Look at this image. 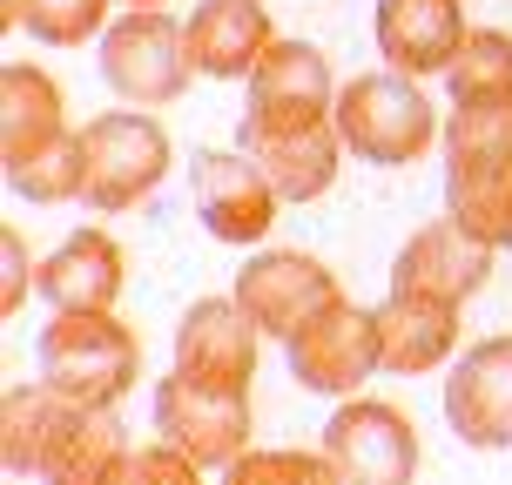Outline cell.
<instances>
[{
  "mask_svg": "<svg viewBox=\"0 0 512 485\" xmlns=\"http://www.w3.org/2000/svg\"><path fill=\"white\" fill-rule=\"evenodd\" d=\"M371 34H378L384 68L398 75H445L465 48V0H378L371 14Z\"/></svg>",
  "mask_w": 512,
  "mask_h": 485,
  "instance_id": "obj_15",
  "label": "cell"
},
{
  "mask_svg": "<svg viewBox=\"0 0 512 485\" xmlns=\"http://www.w3.org/2000/svg\"><path fill=\"white\" fill-rule=\"evenodd\" d=\"M283 351H290V378L304 384V391H317V398H351V391H364V378L384 371L378 310L351 304V297H331Z\"/></svg>",
  "mask_w": 512,
  "mask_h": 485,
  "instance_id": "obj_7",
  "label": "cell"
},
{
  "mask_svg": "<svg viewBox=\"0 0 512 485\" xmlns=\"http://www.w3.org/2000/svg\"><path fill=\"white\" fill-rule=\"evenodd\" d=\"M196 479H203V465L162 432H155V445H135L122 459V472H115V485H196Z\"/></svg>",
  "mask_w": 512,
  "mask_h": 485,
  "instance_id": "obj_27",
  "label": "cell"
},
{
  "mask_svg": "<svg viewBox=\"0 0 512 485\" xmlns=\"http://www.w3.org/2000/svg\"><path fill=\"white\" fill-rule=\"evenodd\" d=\"M459 310H465V304H438V297L391 290V297L378 304L384 371H398V378L445 371V364H452V351H459Z\"/></svg>",
  "mask_w": 512,
  "mask_h": 485,
  "instance_id": "obj_17",
  "label": "cell"
},
{
  "mask_svg": "<svg viewBox=\"0 0 512 485\" xmlns=\"http://www.w3.org/2000/svg\"><path fill=\"white\" fill-rule=\"evenodd\" d=\"M492 256H499V243H486L479 230H465L459 216H438V223H425V230L398 250L391 290L438 297V304H472L492 283Z\"/></svg>",
  "mask_w": 512,
  "mask_h": 485,
  "instance_id": "obj_12",
  "label": "cell"
},
{
  "mask_svg": "<svg viewBox=\"0 0 512 485\" xmlns=\"http://www.w3.org/2000/svg\"><path fill=\"white\" fill-rule=\"evenodd\" d=\"M189 196H196V216L216 243H263L270 223H277V182L256 169V155L243 149H203L189 162Z\"/></svg>",
  "mask_w": 512,
  "mask_h": 485,
  "instance_id": "obj_10",
  "label": "cell"
},
{
  "mask_svg": "<svg viewBox=\"0 0 512 485\" xmlns=\"http://www.w3.org/2000/svg\"><path fill=\"white\" fill-rule=\"evenodd\" d=\"M128 283V256L108 230H75L54 256H41V297L54 310H115Z\"/></svg>",
  "mask_w": 512,
  "mask_h": 485,
  "instance_id": "obj_18",
  "label": "cell"
},
{
  "mask_svg": "<svg viewBox=\"0 0 512 485\" xmlns=\"http://www.w3.org/2000/svg\"><path fill=\"white\" fill-rule=\"evenodd\" d=\"M243 155H256V169L277 182L283 203H317L337 182V135L331 108H297V102H250L243 108Z\"/></svg>",
  "mask_w": 512,
  "mask_h": 485,
  "instance_id": "obj_4",
  "label": "cell"
},
{
  "mask_svg": "<svg viewBox=\"0 0 512 485\" xmlns=\"http://www.w3.org/2000/svg\"><path fill=\"white\" fill-rule=\"evenodd\" d=\"M128 459V438L115 425V405H81L54 384H14L0 405V465L14 479L54 485H115Z\"/></svg>",
  "mask_w": 512,
  "mask_h": 485,
  "instance_id": "obj_1",
  "label": "cell"
},
{
  "mask_svg": "<svg viewBox=\"0 0 512 485\" xmlns=\"http://www.w3.org/2000/svg\"><path fill=\"white\" fill-rule=\"evenodd\" d=\"M445 88H452V102H472V95H512V34L506 27H472L465 48H459V61L445 68Z\"/></svg>",
  "mask_w": 512,
  "mask_h": 485,
  "instance_id": "obj_23",
  "label": "cell"
},
{
  "mask_svg": "<svg viewBox=\"0 0 512 485\" xmlns=\"http://www.w3.org/2000/svg\"><path fill=\"white\" fill-rule=\"evenodd\" d=\"M324 452L344 485H405L418 472V425L398 405L351 391L324 425Z\"/></svg>",
  "mask_w": 512,
  "mask_h": 485,
  "instance_id": "obj_9",
  "label": "cell"
},
{
  "mask_svg": "<svg viewBox=\"0 0 512 485\" xmlns=\"http://www.w3.org/2000/svg\"><path fill=\"white\" fill-rule=\"evenodd\" d=\"M108 7L115 0H21V27L48 48H81L108 34Z\"/></svg>",
  "mask_w": 512,
  "mask_h": 485,
  "instance_id": "obj_25",
  "label": "cell"
},
{
  "mask_svg": "<svg viewBox=\"0 0 512 485\" xmlns=\"http://www.w3.org/2000/svg\"><path fill=\"white\" fill-rule=\"evenodd\" d=\"M445 155L459 162H512V95H472L445 115Z\"/></svg>",
  "mask_w": 512,
  "mask_h": 485,
  "instance_id": "obj_22",
  "label": "cell"
},
{
  "mask_svg": "<svg viewBox=\"0 0 512 485\" xmlns=\"http://www.w3.org/2000/svg\"><path fill=\"white\" fill-rule=\"evenodd\" d=\"M34 371L81 405H122L142 378V337L115 310H54L34 344Z\"/></svg>",
  "mask_w": 512,
  "mask_h": 485,
  "instance_id": "obj_2",
  "label": "cell"
},
{
  "mask_svg": "<svg viewBox=\"0 0 512 485\" xmlns=\"http://www.w3.org/2000/svg\"><path fill=\"white\" fill-rule=\"evenodd\" d=\"M331 115H337L344 149L358 155V162H378V169H411V162L432 155V142H445L438 108L425 102L418 75H398V68H384V75H351L344 88H337Z\"/></svg>",
  "mask_w": 512,
  "mask_h": 485,
  "instance_id": "obj_3",
  "label": "cell"
},
{
  "mask_svg": "<svg viewBox=\"0 0 512 485\" xmlns=\"http://www.w3.org/2000/svg\"><path fill=\"white\" fill-rule=\"evenodd\" d=\"M182 34H189L196 75H209V81H250L256 61L277 41L263 0H196L189 21H182Z\"/></svg>",
  "mask_w": 512,
  "mask_h": 485,
  "instance_id": "obj_16",
  "label": "cell"
},
{
  "mask_svg": "<svg viewBox=\"0 0 512 485\" xmlns=\"http://www.w3.org/2000/svg\"><path fill=\"white\" fill-rule=\"evenodd\" d=\"M122 7H162V0H122Z\"/></svg>",
  "mask_w": 512,
  "mask_h": 485,
  "instance_id": "obj_29",
  "label": "cell"
},
{
  "mask_svg": "<svg viewBox=\"0 0 512 485\" xmlns=\"http://www.w3.org/2000/svg\"><path fill=\"white\" fill-rule=\"evenodd\" d=\"M149 418L162 438H176L203 472H230L250 452V391H216V384L169 371L149 398Z\"/></svg>",
  "mask_w": 512,
  "mask_h": 485,
  "instance_id": "obj_8",
  "label": "cell"
},
{
  "mask_svg": "<svg viewBox=\"0 0 512 485\" xmlns=\"http://www.w3.org/2000/svg\"><path fill=\"white\" fill-rule=\"evenodd\" d=\"M7 182H14V196H27V203H75L81 189H88V155H81V128H68L54 149H41L34 162H21V169H7Z\"/></svg>",
  "mask_w": 512,
  "mask_h": 485,
  "instance_id": "obj_24",
  "label": "cell"
},
{
  "mask_svg": "<svg viewBox=\"0 0 512 485\" xmlns=\"http://www.w3.org/2000/svg\"><path fill=\"white\" fill-rule=\"evenodd\" d=\"M81 155H88V189L81 203L95 209H135L149 203L162 176H169V128L155 122L149 108H108L95 122H81Z\"/></svg>",
  "mask_w": 512,
  "mask_h": 485,
  "instance_id": "obj_5",
  "label": "cell"
},
{
  "mask_svg": "<svg viewBox=\"0 0 512 485\" xmlns=\"http://www.w3.org/2000/svg\"><path fill=\"white\" fill-rule=\"evenodd\" d=\"M0 263H7V277H0V310L14 317L27 304V290H41V263L27 256L21 230H0Z\"/></svg>",
  "mask_w": 512,
  "mask_h": 485,
  "instance_id": "obj_28",
  "label": "cell"
},
{
  "mask_svg": "<svg viewBox=\"0 0 512 485\" xmlns=\"http://www.w3.org/2000/svg\"><path fill=\"white\" fill-rule=\"evenodd\" d=\"M250 102H297V108H331L337 102V81H331V61L324 48L310 41H270V54L256 61L250 75Z\"/></svg>",
  "mask_w": 512,
  "mask_h": 485,
  "instance_id": "obj_21",
  "label": "cell"
},
{
  "mask_svg": "<svg viewBox=\"0 0 512 485\" xmlns=\"http://www.w3.org/2000/svg\"><path fill=\"white\" fill-rule=\"evenodd\" d=\"M61 135H68V115H61L54 75L34 61H7L0 68V162L21 169L41 149H54Z\"/></svg>",
  "mask_w": 512,
  "mask_h": 485,
  "instance_id": "obj_19",
  "label": "cell"
},
{
  "mask_svg": "<svg viewBox=\"0 0 512 485\" xmlns=\"http://www.w3.org/2000/svg\"><path fill=\"white\" fill-rule=\"evenodd\" d=\"M223 479H230V485H270V479L337 485V465H331V452H243Z\"/></svg>",
  "mask_w": 512,
  "mask_h": 485,
  "instance_id": "obj_26",
  "label": "cell"
},
{
  "mask_svg": "<svg viewBox=\"0 0 512 485\" xmlns=\"http://www.w3.org/2000/svg\"><path fill=\"white\" fill-rule=\"evenodd\" d=\"M445 418L479 452L512 445V337H486V344L459 351L452 378H445Z\"/></svg>",
  "mask_w": 512,
  "mask_h": 485,
  "instance_id": "obj_14",
  "label": "cell"
},
{
  "mask_svg": "<svg viewBox=\"0 0 512 485\" xmlns=\"http://www.w3.org/2000/svg\"><path fill=\"white\" fill-rule=\"evenodd\" d=\"M196 61H189V34L169 21L162 7H128L122 21L102 34V81L135 108H169L189 88Z\"/></svg>",
  "mask_w": 512,
  "mask_h": 485,
  "instance_id": "obj_6",
  "label": "cell"
},
{
  "mask_svg": "<svg viewBox=\"0 0 512 485\" xmlns=\"http://www.w3.org/2000/svg\"><path fill=\"white\" fill-rule=\"evenodd\" d=\"M331 297H344V290L324 270V256H310V250H263L236 270V304L256 317L263 337H283V344L304 331Z\"/></svg>",
  "mask_w": 512,
  "mask_h": 485,
  "instance_id": "obj_11",
  "label": "cell"
},
{
  "mask_svg": "<svg viewBox=\"0 0 512 485\" xmlns=\"http://www.w3.org/2000/svg\"><path fill=\"white\" fill-rule=\"evenodd\" d=\"M263 331L236 297H196L176 324V371L216 384V391H250Z\"/></svg>",
  "mask_w": 512,
  "mask_h": 485,
  "instance_id": "obj_13",
  "label": "cell"
},
{
  "mask_svg": "<svg viewBox=\"0 0 512 485\" xmlns=\"http://www.w3.org/2000/svg\"><path fill=\"white\" fill-rule=\"evenodd\" d=\"M445 209L486 243L512 250V162H459L445 155Z\"/></svg>",
  "mask_w": 512,
  "mask_h": 485,
  "instance_id": "obj_20",
  "label": "cell"
}]
</instances>
